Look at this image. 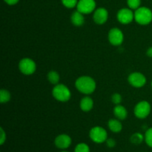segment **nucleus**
Masks as SVG:
<instances>
[{
	"mask_svg": "<svg viewBox=\"0 0 152 152\" xmlns=\"http://www.w3.org/2000/svg\"><path fill=\"white\" fill-rule=\"evenodd\" d=\"M75 87L80 92L88 95L94 91L96 84L92 77L89 76H82L76 80Z\"/></svg>",
	"mask_w": 152,
	"mask_h": 152,
	"instance_id": "1",
	"label": "nucleus"
},
{
	"mask_svg": "<svg viewBox=\"0 0 152 152\" xmlns=\"http://www.w3.org/2000/svg\"><path fill=\"white\" fill-rule=\"evenodd\" d=\"M134 20L139 25H147L152 22V11L146 7H140L134 12Z\"/></svg>",
	"mask_w": 152,
	"mask_h": 152,
	"instance_id": "2",
	"label": "nucleus"
},
{
	"mask_svg": "<svg viewBox=\"0 0 152 152\" xmlns=\"http://www.w3.org/2000/svg\"><path fill=\"white\" fill-rule=\"evenodd\" d=\"M52 95L53 97L59 102H68L71 96L70 89L63 84H57L52 90Z\"/></svg>",
	"mask_w": 152,
	"mask_h": 152,
	"instance_id": "3",
	"label": "nucleus"
},
{
	"mask_svg": "<svg viewBox=\"0 0 152 152\" xmlns=\"http://www.w3.org/2000/svg\"><path fill=\"white\" fill-rule=\"evenodd\" d=\"M89 137L94 142L103 143L108 139V133L104 128L100 126H95L90 130Z\"/></svg>",
	"mask_w": 152,
	"mask_h": 152,
	"instance_id": "4",
	"label": "nucleus"
},
{
	"mask_svg": "<svg viewBox=\"0 0 152 152\" xmlns=\"http://www.w3.org/2000/svg\"><path fill=\"white\" fill-rule=\"evenodd\" d=\"M19 69L25 75H31L37 70V64L30 58H23L19 63Z\"/></svg>",
	"mask_w": 152,
	"mask_h": 152,
	"instance_id": "5",
	"label": "nucleus"
},
{
	"mask_svg": "<svg viewBox=\"0 0 152 152\" xmlns=\"http://www.w3.org/2000/svg\"><path fill=\"white\" fill-rule=\"evenodd\" d=\"M151 112V105L147 101H141L138 102L134 107V113L135 117L138 119H145L148 117Z\"/></svg>",
	"mask_w": 152,
	"mask_h": 152,
	"instance_id": "6",
	"label": "nucleus"
},
{
	"mask_svg": "<svg viewBox=\"0 0 152 152\" xmlns=\"http://www.w3.org/2000/svg\"><path fill=\"white\" fill-rule=\"evenodd\" d=\"M109 42L114 46H120L124 40L123 31L118 28H113L108 32Z\"/></svg>",
	"mask_w": 152,
	"mask_h": 152,
	"instance_id": "7",
	"label": "nucleus"
},
{
	"mask_svg": "<svg viewBox=\"0 0 152 152\" xmlns=\"http://www.w3.org/2000/svg\"><path fill=\"white\" fill-rule=\"evenodd\" d=\"M117 18L121 24L128 25L134 19V13L130 8H122L117 12Z\"/></svg>",
	"mask_w": 152,
	"mask_h": 152,
	"instance_id": "8",
	"label": "nucleus"
},
{
	"mask_svg": "<svg viewBox=\"0 0 152 152\" xmlns=\"http://www.w3.org/2000/svg\"><path fill=\"white\" fill-rule=\"evenodd\" d=\"M96 1L95 0H79L77 5V10L83 14H89L95 10Z\"/></svg>",
	"mask_w": 152,
	"mask_h": 152,
	"instance_id": "9",
	"label": "nucleus"
},
{
	"mask_svg": "<svg viewBox=\"0 0 152 152\" xmlns=\"http://www.w3.org/2000/svg\"><path fill=\"white\" fill-rule=\"evenodd\" d=\"M129 83L134 88H142L146 83V78L142 73L134 72L128 77Z\"/></svg>",
	"mask_w": 152,
	"mask_h": 152,
	"instance_id": "10",
	"label": "nucleus"
},
{
	"mask_svg": "<svg viewBox=\"0 0 152 152\" xmlns=\"http://www.w3.org/2000/svg\"><path fill=\"white\" fill-rule=\"evenodd\" d=\"M72 140L71 137L65 134H59L55 138L54 144L56 146V148L59 149H67L69 148L70 145H71Z\"/></svg>",
	"mask_w": 152,
	"mask_h": 152,
	"instance_id": "11",
	"label": "nucleus"
},
{
	"mask_svg": "<svg viewBox=\"0 0 152 152\" xmlns=\"http://www.w3.org/2000/svg\"><path fill=\"white\" fill-rule=\"evenodd\" d=\"M108 19V12L104 7H99L94 10L93 19L97 25H103Z\"/></svg>",
	"mask_w": 152,
	"mask_h": 152,
	"instance_id": "12",
	"label": "nucleus"
},
{
	"mask_svg": "<svg viewBox=\"0 0 152 152\" xmlns=\"http://www.w3.org/2000/svg\"><path fill=\"white\" fill-rule=\"evenodd\" d=\"M71 21L73 25H75V26H82L85 22L84 14L77 10L76 11L73 12L72 14H71Z\"/></svg>",
	"mask_w": 152,
	"mask_h": 152,
	"instance_id": "13",
	"label": "nucleus"
},
{
	"mask_svg": "<svg viewBox=\"0 0 152 152\" xmlns=\"http://www.w3.org/2000/svg\"><path fill=\"white\" fill-rule=\"evenodd\" d=\"M80 106L82 111L85 112H88L93 108L94 100L90 96H85L81 99Z\"/></svg>",
	"mask_w": 152,
	"mask_h": 152,
	"instance_id": "14",
	"label": "nucleus"
},
{
	"mask_svg": "<svg viewBox=\"0 0 152 152\" xmlns=\"http://www.w3.org/2000/svg\"><path fill=\"white\" fill-rule=\"evenodd\" d=\"M114 114L118 120H123L126 119L128 116L127 109L124 106L120 105H116V106L114 108Z\"/></svg>",
	"mask_w": 152,
	"mask_h": 152,
	"instance_id": "15",
	"label": "nucleus"
},
{
	"mask_svg": "<svg viewBox=\"0 0 152 152\" xmlns=\"http://www.w3.org/2000/svg\"><path fill=\"white\" fill-rule=\"evenodd\" d=\"M108 126L110 130L114 133H119L123 129V125L120 122V120L111 119L108 123Z\"/></svg>",
	"mask_w": 152,
	"mask_h": 152,
	"instance_id": "16",
	"label": "nucleus"
},
{
	"mask_svg": "<svg viewBox=\"0 0 152 152\" xmlns=\"http://www.w3.org/2000/svg\"><path fill=\"white\" fill-rule=\"evenodd\" d=\"M48 80L50 82L51 84L53 85H57L59 84V80H60V77H59V74H58L56 71H49L48 74L47 75Z\"/></svg>",
	"mask_w": 152,
	"mask_h": 152,
	"instance_id": "17",
	"label": "nucleus"
},
{
	"mask_svg": "<svg viewBox=\"0 0 152 152\" xmlns=\"http://www.w3.org/2000/svg\"><path fill=\"white\" fill-rule=\"evenodd\" d=\"M144 140V136L142 134L139 133V132H137V133L133 134L132 135V137H130V141L132 143H133L134 145H140L142 142Z\"/></svg>",
	"mask_w": 152,
	"mask_h": 152,
	"instance_id": "18",
	"label": "nucleus"
},
{
	"mask_svg": "<svg viewBox=\"0 0 152 152\" xmlns=\"http://www.w3.org/2000/svg\"><path fill=\"white\" fill-rule=\"evenodd\" d=\"M11 98L10 93L6 89H1L0 91V102L1 103H6L9 102Z\"/></svg>",
	"mask_w": 152,
	"mask_h": 152,
	"instance_id": "19",
	"label": "nucleus"
},
{
	"mask_svg": "<svg viewBox=\"0 0 152 152\" xmlns=\"http://www.w3.org/2000/svg\"><path fill=\"white\" fill-rule=\"evenodd\" d=\"M144 140L147 145L152 148V128L147 129L144 135Z\"/></svg>",
	"mask_w": 152,
	"mask_h": 152,
	"instance_id": "20",
	"label": "nucleus"
},
{
	"mask_svg": "<svg viewBox=\"0 0 152 152\" xmlns=\"http://www.w3.org/2000/svg\"><path fill=\"white\" fill-rule=\"evenodd\" d=\"M74 152H90V148L86 143L80 142L76 145Z\"/></svg>",
	"mask_w": 152,
	"mask_h": 152,
	"instance_id": "21",
	"label": "nucleus"
},
{
	"mask_svg": "<svg viewBox=\"0 0 152 152\" xmlns=\"http://www.w3.org/2000/svg\"><path fill=\"white\" fill-rule=\"evenodd\" d=\"M127 4L130 9L137 10L140 7L141 0H127Z\"/></svg>",
	"mask_w": 152,
	"mask_h": 152,
	"instance_id": "22",
	"label": "nucleus"
},
{
	"mask_svg": "<svg viewBox=\"0 0 152 152\" xmlns=\"http://www.w3.org/2000/svg\"><path fill=\"white\" fill-rule=\"evenodd\" d=\"M62 3L67 8H74L77 7L78 0H62Z\"/></svg>",
	"mask_w": 152,
	"mask_h": 152,
	"instance_id": "23",
	"label": "nucleus"
},
{
	"mask_svg": "<svg viewBox=\"0 0 152 152\" xmlns=\"http://www.w3.org/2000/svg\"><path fill=\"white\" fill-rule=\"evenodd\" d=\"M111 102L115 105H120L122 102V96L120 94L115 93L111 96Z\"/></svg>",
	"mask_w": 152,
	"mask_h": 152,
	"instance_id": "24",
	"label": "nucleus"
},
{
	"mask_svg": "<svg viewBox=\"0 0 152 152\" xmlns=\"http://www.w3.org/2000/svg\"><path fill=\"white\" fill-rule=\"evenodd\" d=\"M105 142H106V145L108 148H114V147H115L116 144H117L115 140L112 139V138L107 139V140L105 141Z\"/></svg>",
	"mask_w": 152,
	"mask_h": 152,
	"instance_id": "25",
	"label": "nucleus"
},
{
	"mask_svg": "<svg viewBox=\"0 0 152 152\" xmlns=\"http://www.w3.org/2000/svg\"><path fill=\"white\" fill-rule=\"evenodd\" d=\"M0 132H1V135H0V144L3 145L4 142L6 141V133L4 132V129L2 128L0 129Z\"/></svg>",
	"mask_w": 152,
	"mask_h": 152,
	"instance_id": "26",
	"label": "nucleus"
},
{
	"mask_svg": "<svg viewBox=\"0 0 152 152\" xmlns=\"http://www.w3.org/2000/svg\"><path fill=\"white\" fill-rule=\"evenodd\" d=\"M4 2L7 3L8 5H14L19 2V0H4Z\"/></svg>",
	"mask_w": 152,
	"mask_h": 152,
	"instance_id": "27",
	"label": "nucleus"
},
{
	"mask_svg": "<svg viewBox=\"0 0 152 152\" xmlns=\"http://www.w3.org/2000/svg\"><path fill=\"white\" fill-rule=\"evenodd\" d=\"M146 54H147V56H148V57L152 58V47H150L147 50Z\"/></svg>",
	"mask_w": 152,
	"mask_h": 152,
	"instance_id": "28",
	"label": "nucleus"
},
{
	"mask_svg": "<svg viewBox=\"0 0 152 152\" xmlns=\"http://www.w3.org/2000/svg\"><path fill=\"white\" fill-rule=\"evenodd\" d=\"M61 152H68V151H61Z\"/></svg>",
	"mask_w": 152,
	"mask_h": 152,
	"instance_id": "29",
	"label": "nucleus"
},
{
	"mask_svg": "<svg viewBox=\"0 0 152 152\" xmlns=\"http://www.w3.org/2000/svg\"><path fill=\"white\" fill-rule=\"evenodd\" d=\"M151 88H152V82H151Z\"/></svg>",
	"mask_w": 152,
	"mask_h": 152,
	"instance_id": "30",
	"label": "nucleus"
}]
</instances>
